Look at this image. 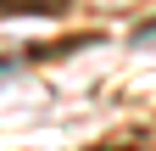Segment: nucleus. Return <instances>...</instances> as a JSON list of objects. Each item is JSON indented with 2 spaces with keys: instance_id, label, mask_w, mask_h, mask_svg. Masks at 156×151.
Returning <instances> with one entry per match:
<instances>
[{
  "instance_id": "f257e3e1",
  "label": "nucleus",
  "mask_w": 156,
  "mask_h": 151,
  "mask_svg": "<svg viewBox=\"0 0 156 151\" xmlns=\"http://www.w3.org/2000/svg\"><path fill=\"white\" fill-rule=\"evenodd\" d=\"M6 17H62L67 0H0Z\"/></svg>"
}]
</instances>
